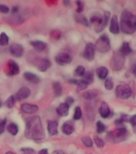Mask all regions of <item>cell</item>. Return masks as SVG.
<instances>
[{
  "label": "cell",
  "mask_w": 136,
  "mask_h": 154,
  "mask_svg": "<svg viewBox=\"0 0 136 154\" xmlns=\"http://www.w3.org/2000/svg\"><path fill=\"white\" fill-rule=\"evenodd\" d=\"M25 137L34 140H40L45 137L43 124L38 116H33L26 120Z\"/></svg>",
  "instance_id": "6da1fadb"
},
{
  "label": "cell",
  "mask_w": 136,
  "mask_h": 154,
  "mask_svg": "<svg viewBox=\"0 0 136 154\" xmlns=\"http://www.w3.org/2000/svg\"><path fill=\"white\" fill-rule=\"evenodd\" d=\"M121 31L127 35H131L136 31V15L127 10L123 11L120 19Z\"/></svg>",
  "instance_id": "7a4b0ae2"
},
{
  "label": "cell",
  "mask_w": 136,
  "mask_h": 154,
  "mask_svg": "<svg viewBox=\"0 0 136 154\" xmlns=\"http://www.w3.org/2000/svg\"><path fill=\"white\" fill-rule=\"evenodd\" d=\"M110 12L105 11L103 15L96 13L91 17V23L95 25V31L97 33H99L107 25L109 19H110Z\"/></svg>",
  "instance_id": "3957f363"
},
{
  "label": "cell",
  "mask_w": 136,
  "mask_h": 154,
  "mask_svg": "<svg viewBox=\"0 0 136 154\" xmlns=\"http://www.w3.org/2000/svg\"><path fill=\"white\" fill-rule=\"evenodd\" d=\"M127 131L125 128H118L116 129L110 131L107 133L106 139L110 143H119L123 141L127 138Z\"/></svg>",
  "instance_id": "277c9868"
},
{
  "label": "cell",
  "mask_w": 136,
  "mask_h": 154,
  "mask_svg": "<svg viewBox=\"0 0 136 154\" xmlns=\"http://www.w3.org/2000/svg\"><path fill=\"white\" fill-rule=\"evenodd\" d=\"M95 50L101 53H106L109 51L110 49V43L107 35L105 34L102 35L95 44Z\"/></svg>",
  "instance_id": "5b68a950"
},
{
  "label": "cell",
  "mask_w": 136,
  "mask_h": 154,
  "mask_svg": "<svg viewBox=\"0 0 136 154\" xmlns=\"http://www.w3.org/2000/svg\"><path fill=\"white\" fill-rule=\"evenodd\" d=\"M124 56L119 53V51H115L113 55L111 60H110V67L111 69L118 72L122 68L124 64Z\"/></svg>",
  "instance_id": "8992f818"
},
{
  "label": "cell",
  "mask_w": 136,
  "mask_h": 154,
  "mask_svg": "<svg viewBox=\"0 0 136 154\" xmlns=\"http://www.w3.org/2000/svg\"><path fill=\"white\" fill-rule=\"evenodd\" d=\"M115 95L118 98L126 100L128 99L131 95V88L127 84H120L116 87Z\"/></svg>",
  "instance_id": "52a82bcc"
},
{
  "label": "cell",
  "mask_w": 136,
  "mask_h": 154,
  "mask_svg": "<svg viewBox=\"0 0 136 154\" xmlns=\"http://www.w3.org/2000/svg\"><path fill=\"white\" fill-rule=\"evenodd\" d=\"M95 55V47L92 43H88L83 51V58L87 61H92Z\"/></svg>",
  "instance_id": "ba28073f"
},
{
  "label": "cell",
  "mask_w": 136,
  "mask_h": 154,
  "mask_svg": "<svg viewBox=\"0 0 136 154\" xmlns=\"http://www.w3.org/2000/svg\"><path fill=\"white\" fill-rule=\"evenodd\" d=\"M72 61L71 56L67 52H60L55 56V62L59 65H65Z\"/></svg>",
  "instance_id": "9c48e42d"
},
{
  "label": "cell",
  "mask_w": 136,
  "mask_h": 154,
  "mask_svg": "<svg viewBox=\"0 0 136 154\" xmlns=\"http://www.w3.org/2000/svg\"><path fill=\"white\" fill-rule=\"evenodd\" d=\"M10 53L11 54L12 56L16 58H20L23 56L24 53V48L21 44L19 43H14L13 45L10 47Z\"/></svg>",
  "instance_id": "30bf717a"
},
{
  "label": "cell",
  "mask_w": 136,
  "mask_h": 154,
  "mask_svg": "<svg viewBox=\"0 0 136 154\" xmlns=\"http://www.w3.org/2000/svg\"><path fill=\"white\" fill-rule=\"evenodd\" d=\"M30 96H31V90L26 87H23L17 91L14 98L17 100H23L28 98Z\"/></svg>",
  "instance_id": "8fae6325"
},
{
  "label": "cell",
  "mask_w": 136,
  "mask_h": 154,
  "mask_svg": "<svg viewBox=\"0 0 136 154\" xmlns=\"http://www.w3.org/2000/svg\"><path fill=\"white\" fill-rule=\"evenodd\" d=\"M62 131L63 134L70 136L71 135L74 131V124L71 120H67L62 125Z\"/></svg>",
  "instance_id": "7c38bea8"
},
{
  "label": "cell",
  "mask_w": 136,
  "mask_h": 154,
  "mask_svg": "<svg viewBox=\"0 0 136 154\" xmlns=\"http://www.w3.org/2000/svg\"><path fill=\"white\" fill-rule=\"evenodd\" d=\"M21 110L26 114H34L38 112V107L31 103H23L21 105Z\"/></svg>",
  "instance_id": "4fadbf2b"
},
{
  "label": "cell",
  "mask_w": 136,
  "mask_h": 154,
  "mask_svg": "<svg viewBox=\"0 0 136 154\" xmlns=\"http://www.w3.org/2000/svg\"><path fill=\"white\" fill-rule=\"evenodd\" d=\"M51 66V63L48 59H41L38 60V63H37V67L38 69L42 72H44L47 71Z\"/></svg>",
  "instance_id": "5bb4252c"
},
{
  "label": "cell",
  "mask_w": 136,
  "mask_h": 154,
  "mask_svg": "<svg viewBox=\"0 0 136 154\" xmlns=\"http://www.w3.org/2000/svg\"><path fill=\"white\" fill-rule=\"evenodd\" d=\"M69 83L72 84H74V85H76L78 89H79V91H83V90H86L87 88V87H88L89 84L86 83L85 80L83 79H69Z\"/></svg>",
  "instance_id": "9a60e30c"
},
{
  "label": "cell",
  "mask_w": 136,
  "mask_h": 154,
  "mask_svg": "<svg viewBox=\"0 0 136 154\" xmlns=\"http://www.w3.org/2000/svg\"><path fill=\"white\" fill-rule=\"evenodd\" d=\"M119 25L118 22L117 15H114L110 19V31L112 34H119Z\"/></svg>",
  "instance_id": "2e32d148"
},
{
  "label": "cell",
  "mask_w": 136,
  "mask_h": 154,
  "mask_svg": "<svg viewBox=\"0 0 136 154\" xmlns=\"http://www.w3.org/2000/svg\"><path fill=\"white\" fill-rule=\"evenodd\" d=\"M58 127L59 123L55 120H49L47 124L48 132L50 136H55L58 134Z\"/></svg>",
  "instance_id": "e0dca14e"
},
{
  "label": "cell",
  "mask_w": 136,
  "mask_h": 154,
  "mask_svg": "<svg viewBox=\"0 0 136 154\" xmlns=\"http://www.w3.org/2000/svg\"><path fill=\"white\" fill-rule=\"evenodd\" d=\"M98 112H99V114H100L101 116L103 118H104V119L107 118L110 114V108H109V106H108L107 103H106V102H104V101L102 102V103H101V106L100 108H99Z\"/></svg>",
  "instance_id": "ac0fdd59"
},
{
  "label": "cell",
  "mask_w": 136,
  "mask_h": 154,
  "mask_svg": "<svg viewBox=\"0 0 136 154\" xmlns=\"http://www.w3.org/2000/svg\"><path fill=\"white\" fill-rule=\"evenodd\" d=\"M8 68H9V72L10 74L12 75H15L19 73V64L17 63L14 60H9L8 61Z\"/></svg>",
  "instance_id": "d6986e66"
},
{
  "label": "cell",
  "mask_w": 136,
  "mask_h": 154,
  "mask_svg": "<svg viewBox=\"0 0 136 154\" xmlns=\"http://www.w3.org/2000/svg\"><path fill=\"white\" fill-rule=\"evenodd\" d=\"M23 77H24V79H26V80L31 82V83H32V84H38V82L40 81L39 77H38L37 75L34 74V73H31V72H24Z\"/></svg>",
  "instance_id": "ffe728a7"
},
{
  "label": "cell",
  "mask_w": 136,
  "mask_h": 154,
  "mask_svg": "<svg viewBox=\"0 0 136 154\" xmlns=\"http://www.w3.org/2000/svg\"><path fill=\"white\" fill-rule=\"evenodd\" d=\"M31 46H32L36 51H43L45 50L46 48H47V43H45L44 42H43V41H31Z\"/></svg>",
  "instance_id": "44dd1931"
},
{
  "label": "cell",
  "mask_w": 136,
  "mask_h": 154,
  "mask_svg": "<svg viewBox=\"0 0 136 154\" xmlns=\"http://www.w3.org/2000/svg\"><path fill=\"white\" fill-rule=\"evenodd\" d=\"M69 106L65 103H62L57 108V113L61 116H67L69 113Z\"/></svg>",
  "instance_id": "7402d4cb"
},
{
  "label": "cell",
  "mask_w": 136,
  "mask_h": 154,
  "mask_svg": "<svg viewBox=\"0 0 136 154\" xmlns=\"http://www.w3.org/2000/svg\"><path fill=\"white\" fill-rule=\"evenodd\" d=\"M119 51L121 55H123V56H126V55H129L131 53H132V49L130 47L129 43L127 42H124L121 46Z\"/></svg>",
  "instance_id": "603a6c76"
},
{
  "label": "cell",
  "mask_w": 136,
  "mask_h": 154,
  "mask_svg": "<svg viewBox=\"0 0 136 154\" xmlns=\"http://www.w3.org/2000/svg\"><path fill=\"white\" fill-rule=\"evenodd\" d=\"M97 75L100 79H105L108 75V70L105 67H99L96 70Z\"/></svg>",
  "instance_id": "cb8c5ba5"
},
{
  "label": "cell",
  "mask_w": 136,
  "mask_h": 154,
  "mask_svg": "<svg viewBox=\"0 0 136 154\" xmlns=\"http://www.w3.org/2000/svg\"><path fill=\"white\" fill-rule=\"evenodd\" d=\"M74 19L75 21L78 23L81 24V25H83L85 26H89V22L88 20L86 19V18L83 15H82L80 14H74Z\"/></svg>",
  "instance_id": "d4e9b609"
},
{
  "label": "cell",
  "mask_w": 136,
  "mask_h": 154,
  "mask_svg": "<svg viewBox=\"0 0 136 154\" xmlns=\"http://www.w3.org/2000/svg\"><path fill=\"white\" fill-rule=\"evenodd\" d=\"M98 96V91L96 90H88V91H86L83 94V98H85L86 100H92V99L95 98L96 96Z\"/></svg>",
  "instance_id": "484cf974"
},
{
  "label": "cell",
  "mask_w": 136,
  "mask_h": 154,
  "mask_svg": "<svg viewBox=\"0 0 136 154\" xmlns=\"http://www.w3.org/2000/svg\"><path fill=\"white\" fill-rule=\"evenodd\" d=\"M7 131L13 136H15L19 132V127L15 123H11L7 125Z\"/></svg>",
  "instance_id": "4316f807"
},
{
  "label": "cell",
  "mask_w": 136,
  "mask_h": 154,
  "mask_svg": "<svg viewBox=\"0 0 136 154\" xmlns=\"http://www.w3.org/2000/svg\"><path fill=\"white\" fill-rule=\"evenodd\" d=\"M53 90H54V93L56 96H61L62 93V89L61 84L59 82H55L53 84Z\"/></svg>",
  "instance_id": "83f0119b"
},
{
  "label": "cell",
  "mask_w": 136,
  "mask_h": 154,
  "mask_svg": "<svg viewBox=\"0 0 136 154\" xmlns=\"http://www.w3.org/2000/svg\"><path fill=\"white\" fill-rule=\"evenodd\" d=\"M83 80H85V81L88 84H91L93 83L94 81V74L93 72H85V74L83 75Z\"/></svg>",
  "instance_id": "f1b7e54d"
},
{
  "label": "cell",
  "mask_w": 136,
  "mask_h": 154,
  "mask_svg": "<svg viewBox=\"0 0 136 154\" xmlns=\"http://www.w3.org/2000/svg\"><path fill=\"white\" fill-rule=\"evenodd\" d=\"M8 43H9V37L4 32L1 33L0 35V46H7Z\"/></svg>",
  "instance_id": "f546056e"
},
{
  "label": "cell",
  "mask_w": 136,
  "mask_h": 154,
  "mask_svg": "<svg viewBox=\"0 0 136 154\" xmlns=\"http://www.w3.org/2000/svg\"><path fill=\"white\" fill-rule=\"evenodd\" d=\"M105 130H106V126L103 122L98 121V122L96 123V131H97V132H98V134L104 132H105Z\"/></svg>",
  "instance_id": "4dcf8cb0"
},
{
  "label": "cell",
  "mask_w": 136,
  "mask_h": 154,
  "mask_svg": "<svg viewBox=\"0 0 136 154\" xmlns=\"http://www.w3.org/2000/svg\"><path fill=\"white\" fill-rule=\"evenodd\" d=\"M85 67L83 66H79L76 67V69L74 70V75L76 76H83V75L85 74Z\"/></svg>",
  "instance_id": "1f68e13d"
},
{
  "label": "cell",
  "mask_w": 136,
  "mask_h": 154,
  "mask_svg": "<svg viewBox=\"0 0 136 154\" xmlns=\"http://www.w3.org/2000/svg\"><path fill=\"white\" fill-rule=\"evenodd\" d=\"M82 141L83 143L86 147H92L93 145V140H91V138L90 137H84L82 138Z\"/></svg>",
  "instance_id": "d6a6232c"
},
{
  "label": "cell",
  "mask_w": 136,
  "mask_h": 154,
  "mask_svg": "<svg viewBox=\"0 0 136 154\" xmlns=\"http://www.w3.org/2000/svg\"><path fill=\"white\" fill-rule=\"evenodd\" d=\"M104 86H105L106 89H107V90H109V91L113 88V87H114V83H113L112 79H111L110 77H109V78H107V79H106Z\"/></svg>",
  "instance_id": "836d02e7"
},
{
  "label": "cell",
  "mask_w": 136,
  "mask_h": 154,
  "mask_svg": "<svg viewBox=\"0 0 136 154\" xmlns=\"http://www.w3.org/2000/svg\"><path fill=\"white\" fill-rule=\"evenodd\" d=\"M14 102H15L14 96H11L6 101V106H7V108H11L14 105Z\"/></svg>",
  "instance_id": "e575fe53"
},
{
  "label": "cell",
  "mask_w": 136,
  "mask_h": 154,
  "mask_svg": "<svg viewBox=\"0 0 136 154\" xmlns=\"http://www.w3.org/2000/svg\"><path fill=\"white\" fill-rule=\"evenodd\" d=\"M82 117V110L81 108H79V107H76L75 108V110H74V120H78L79 119H81Z\"/></svg>",
  "instance_id": "d590c367"
},
{
  "label": "cell",
  "mask_w": 136,
  "mask_h": 154,
  "mask_svg": "<svg viewBox=\"0 0 136 154\" xmlns=\"http://www.w3.org/2000/svg\"><path fill=\"white\" fill-rule=\"evenodd\" d=\"M94 141H95V144L97 145V147H98V148H103V147L104 146V141L103 140V139H101L100 137H95Z\"/></svg>",
  "instance_id": "8d00e7d4"
},
{
  "label": "cell",
  "mask_w": 136,
  "mask_h": 154,
  "mask_svg": "<svg viewBox=\"0 0 136 154\" xmlns=\"http://www.w3.org/2000/svg\"><path fill=\"white\" fill-rule=\"evenodd\" d=\"M76 4L77 6H78V7H77V9H76L77 14L82 13L84 9V3L83 2H81V1H77Z\"/></svg>",
  "instance_id": "74e56055"
},
{
  "label": "cell",
  "mask_w": 136,
  "mask_h": 154,
  "mask_svg": "<svg viewBox=\"0 0 136 154\" xmlns=\"http://www.w3.org/2000/svg\"><path fill=\"white\" fill-rule=\"evenodd\" d=\"M21 152L23 154H35V151L31 148H23Z\"/></svg>",
  "instance_id": "f35d334b"
},
{
  "label": "cell",
  "mask_w": 136,
  "mask_h": 154,
  "mask_svg": "<svg viewBox=\"0 0 136 154\" xmlns=\"http://www.w3.org/2000/svg\"><path fill=\"white\" fill-rule=\"evenodd\" d=\"M6 125H7V119H3V120L0 122V134L3 133L6 128Z\"/></svg>",
  "instance_id": "ab89813d"
},
{
  "label": "cell",
  "mask_w": 136,
  "mask_h": 154,
  "mask_svg": "<svg viewBox=\"0 0 136 154\" xmlns=\"http://www.w3.org/2000/svg\"><path fill=\"white\" fill-rule=\"evenodd\" d=\"M64 103H66V104H67L69 107H71V106L74 104V99L73 98V97H71V96H68V97H67V99L65 100Z\"/></svg>",
  "instance_id": "60d3db41"
},
{
  "label": "cell",
  "mask_w": 136,
  "mask_h": 154,
  "mask_svg": "<svg viewBox=\"0 0 136 154\" xmlns=\"http://www.w3.org/2000/svg\"><path fill=\"white\" fill-rule=\"evenodd\" d=\"M10 9L9 7L6 6V5L0 4V12L2 14H7L9 12Z\"/></svg>",
  "instance_id": "b9f144b4"
},
{
  "label": "cell",
  "mask_w": 136,
  "mask_h": 154,
  "mask_svg": "<svg viewBox=\"0 0 136 154\" xmlns=\"http://www.w3.org/2000/svg\"><path fill=\"white\" fill-rule=\"evenodd\" d=\"M130 124L132 125V126H135L136 125V114L134 116H132L129 119Z\"/></svg>",
  "instance_id": "7bdbcfd3"
},
{
  "label": "cell",
  "mask_w": 136,
  "mask_h": 154,
  "mask_svg": "<svg viewBox=\"0 0 136 154\" xmlns=\"http://www.w3.org/2000/svg\"><path fill=\"white\" fill-rule=\"evenodd\" d=\"M132 73H133V75L136 77V62L134 63V64H133V66H132Z\"/></svg>",
  "instance_id": "ee69618b"
},
{
  "label": "cell",
  "mask_w": 136,
  "mask_h": 154,
  "mask_svg": "<svg viewBox=\"0 0 136 154\" xmlns=\"http://www.w3.org/2000/svg\"><path fill=\"white\" fill-rule=\"evenodd\" d=\"M38 154H48V150L47 149H41L40 151L38 152Z\"/></svg>",
  "instance_id": "f6af8a7d"
},
{
  "label": "cell",
  "mask_w": 136,
  "mask_h": 154,
  "mask_svg": "<svg viewBox=\"0 0 136 154\" xmlns=\"http://www.w3.org/2000/svg\"><path fill=\"white\" fill-rule=\"evenodd\" d=\"M52 154H65V152L62 150H55L53 152Z\"/></svg>",
  "instance_id": "bcb514c9"
},
{
  "label": "cell",
  "mask_w": 136,
  "mask_h": 154,
  "mask_svg": "<svg viewBox=\"0 0 136 154\" xmlns=\"http://www.w3.org/2000/svg\"><path fill=\"white\" fill-rule=\"evenodd\" d=\"M18 7H14L13 8H12V13L13 14H15V13H17V11H18Z\"/></svg>",
  "instance_id": "7dc6e473"
},
{
  "label": "cell",
  "mask_w": 136,
  "mask_h": 154,
  "mask_svg": "<svg viewBox=\"0 0 136 154\" xmlns=\"http://www.w3.org/2000/svg\"><path fill=\"white\" fill-rule=\"evenodd\" d=\"M63 3H64L65 5H69L70 2H67V1H64V2H63Z\"/></svg>",
  "instance_id": "c3c4849f"
},
{
  "label": "cell",
  "mask_w": 136,
  "mask_h": 154,
  "mask_svg": "<svg viewBox=\"0 0 136 154\" xmlns=\"http://www.w3.org/2000/svg\"><path fill=\"white\" fill-rule=\"evenodd\" d=\"M5 154H15V153H14V152H6V153Z\"/></svg>",
  "instance_id": "681fc988"
},
{
  "label": "cell",
  "mask_w": 136,
  "mask_h": 154,
  "mask_svg": "<svg viewBox=\"0 0 136 154\" xmlns=\"http://www.w3.org/2000/svg\"><path fill=\"white\" fill-rule=\"evenodd\" d=\"M134 132L136 133V125L135 126H134Z\"/></svg>",
  "instance_id": "f907efd6"
},
{
  "label": "cell",
  "mask_w": 136,
  "mask_h": 154,
  "mask_svg": "<svg viewBox=\"0 0 136 154\" xmlns=\"http://www.w3.org/2000/svg\"><path fill=\"white\" fill-rule=\"evenodd\" d=\"M2 100H0V107H1V106H2Z\"/></svg>",
  "instance_id": "816d5d0a"
},
{
  "label": "cell",
  "mask_w": 136,
  "mask_h": 154,
  "mask_svg": "<svg viewBox=\"0 0 136 154\" xmlns=\"http://www.w3.org/2000/svg\"><path fill=\"white\" fill-rule=\"evenodd\" d=\"M88 154H91V153H88Z\"/></svg>",
  "instance_id": "f5cc1de1"
}]
</instances>
